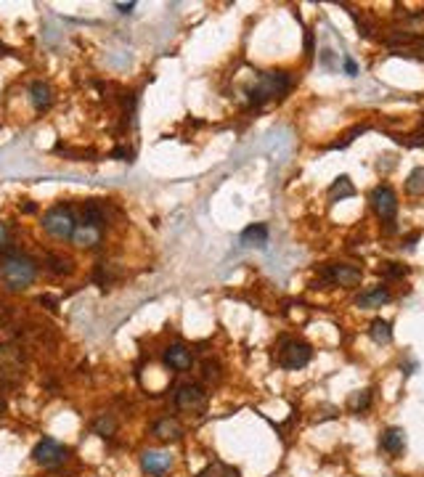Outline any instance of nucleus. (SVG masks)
Returning a JSON list of instances; mask_svg holds the SVG:
<instances>
[{"label": "nucleus", "instance_id": "25", "mask_svg": "<svg viewBox=\"0 0 424 477\" xmlns=\"http://www.w3.org/2000/svg\"><path fill=\"white\" fill-rule=\"evenodd\" d=\"M202 377L207 379V382H212V384H218L221 382V363L218 360H204L202 363Z\"/></svg>", "mask_w": 424, "mask_h": 477}, {"label": "nucleus", "instance_id": "18", "mask_svg": "<svg viewBox=\"0 0 424 477\" xmlns=\"http://www.w3.org/2000/svg\"><path fill=\"white\" fill-rule=\"evenodd\" d=\"M75 244L77 247H93V244H99V238H101V228H90V225H77L75 228Z\"/></svg>", "mask_w": 424, "mask_h": 477}, {"label": "nucleus", "instance_id": "10", "mask_svg": "<svg viewBox=\"0 0 424 477\" xmlns=\"http://www.w3.org/2000/svg\"><path fill=\"white\" fill-rule=\"evenodd\" d=\"M379 448H382L387 456L398 458L406 448V432L401 427H387L382 435H379Z\"/></svg>", "mask_w": 424, "mask_h": 477}, {"label": "nucleus", "instance_id": "24", "mask_svg": "<svg viewBox=\"0 0 424 477\" xmlns=\"http://www.w3.org/2000/svg\"><path fill=\"white\" fill-rule=\"evenodd\" d=\"M369 406H371V390H361V393H356V395L350 398V408L356 414H364Z\"/></svg>", "mask_w": 424, "mask_h": 477}, {"label": "nucleus", "instance_id": "12", "mask_svg": "<svg viewBox=\"0 0 424 477\" xmlns=\"http://www.w3.org/2000/svg\"><path fill=\"white\" fill-rule=\"evenodd\" d=\"M390 299H392L390 289H387V286H377V289H369V292H364V295H358V297H356V305L364 308V310H374V308L387 305Z\"/></svg>", "mask_w": 424, "mask_h": 477}, {"label": "nucleus", "instance_id": "11", "mask_svg": "<svg viewBox=\"0 0 424 477\" xmlns=\"http://www.w3.org/2000/svg\"><path fill=\"white\" fill-rule=\"evenodd\" d=\"M164 363H167L173 371H188L191 363H194V356H191V350H188L186 345L175 342V345H170V347L164 350Z\"/></svg>", "mask_w": 424, "mask_h": 477}, {"label": "nucleus", "instance_id": "28", "mask_svg": "<svg viewBox=\"0 0 424 477\" xmlns=\"http://www.w3.org/2000/svg\"><path fill=\"white\" fill-rule=\"evenodd\" d=\"M136 8V3H117V11H122V14H130Z\"/></svg>", "mask_w": 424, "mask_h": 477}, {"label": "nucleus", "instance_id": "17", "mask_svg": "<svg viewBox=\"0 0 424 477\" xmlns=\"http://www.w3.org/2000/svg\"><path fill=\"white\" fill-rule=\"evenodd\" d=\"M369 334H371V339H374L377 345H390V342H392V326H390V321H384V318H374L371 326H369Z\"/></svg>", "mask_w": 424, "mask_h": 477}, {"label": "nucleus", "instance_id": "13", "mask_svg": "<svg viewBox=\"0 0 424 477\" xmlns=\"http://www.w3.org/2000/svg\"><path fill=\"white\" fill-rule=\"evenodd\" d=\"M29 101H32V106H35L38 112L48 109L51 101H53V90H51V85L42 82V80H35V82L29 85Z\"/></svg>", "mask_w": 424, "mask_h": 477}, {"label": "nucleus", "instance_id": "1", "mask_svg": "<svg viewBox=\"0 0 424 477\" xmlns=\"http://www.w3.org/2000/svg\"><path fill=\"white\" fill-rule=\"evenodd\" d=\"M38 278V262L19 252H8L0 260V281L5 284V289L21 292L27 289L32 281Z\"/></svg>", "mask_w": 424, "mask_h": 477}, {"label": "nucleus", "instance_id": "30", "mask_svg": "<svg viewBox=\"0 0 424 477\" xmlns=\"http://www.w3.org/2000/svg\"><path fill=\"white\" fill-rule=\"evenodd\" d=\"M422 143H424V133H416L414 140H408V146H422Z\"/></svg>", "mask_w": 424, "mask_h": 477}, {"label": "nucleus", "instance_id": "23", "mask_svg": "<svg viewBox=\"0 0 424 477\" xmlns=\"http://www.w3.org/2000/svg\"><path fill=\"white\" fill-rule=\"evenodd\" d=\"M114 430H117V421H114L112 414H103V417H99L96 421H93V432H96V435L112 437L114 435Z\"/></svg>", "mask_w": 424, "mask_h": 477}, {"label": "nucleus", "instance_id": "4", "mask_svg": "<svg viewBox=\"0 0 424 477\" xmlns=\"http://www.w3.org/2000/svg\"><path fill=\"white\" fill-rule=\"evenodd\" d=\"M310 358H313V347L303 339H284L282 347H279V363L286 371L303 369L310 363Z\"/></svg>", "mask_w": 424, "mask_h": 477}, {"label": "nucleus", "instance_id": "22", "mask_svg": "<svg viewBox=\"0 0 424 477\" xmlns=\"http://www.w3.org/2000/svg\"><path fill=\"white\" fill-rule=\"evenodd\" d=\"M199 477H239V469H234L223 461H212V464L204 467V472Z\"/></svg>", "mask_w": 424, "mask_h": 477}, {"label": "nucleus", "instance_id": "21", "mask_svg": "<svg viewBox=\"0 0 424 477\" xmlns=\"http://www.w3.org/2000/svg\"><path fill=\"white\" fill-rule=\"evenodd\" d=\"M406 191H408L411 197H424V167L411 170V175L406 180Z\"/></svg>", "mask_w": 424, "mask_h": 477}, {"label": "nucleus", "instance_id": "32", "mask_svg": "<svg viewBox=\"0 0 424 477\" xmlns=\"http://www.w3.org/2000/svg\"><path fill=\"white\" fill-rule=\"evenodd\" d=\"M5 255H8V249H5V247H3V244H0V260L5 258Z\"/></svg>", "mask_w": 424, "mask_h": 477}, {"label": "nucleus", "instance_id": "29", "mask_svg": "<svg viewBox=\"0 0 424 477\" xmlns=\"http://www.w3.org/2000/svg\"><path fill=\"white\" fill-rule=\"evenodd\" d=\"M345 72H347V75H356V72H358L356 64H353V59H345Z\"/></svg>", "mask_w": 424, "mask_h": 477}, {"label": "nucleus", "instance_id": "19", "mask_svg": "<svg viewBox=\"0 0 424 477\" xmlns=\"http://www.w3.org/2000/svg\"><path fill=\"white\" fill-rule=\"evenodd\" d=\"M45 265H48V271L51 273H56V276H69L72 271H75V265H72V260L64 258V255H45Z\"/></svg>", "mask_w": 424, "mask_h": 477}, {"label": "nucleus", "instance_id": "3", "mask_svg": "<svg viewBox=\"0 0 424 477\" xmlns=\"http://www.w3.org/2000/svg\"><path fill=\"white\" fill-rule=\"evenodd\" d=\"M42 228L56 238H72L75 236V228H77V220H75V212L69 207H53L42 215Z\"/></svg>", "mask_w": 424, "mask_h": 477}, {"label": "nucleus", "instance_id": "15", "mask_svg": "<svg viewBox=\"0 0 424 477\" xmlns=\"http://www.w3.org/2000/svg\"><path fill=\"white\" fill-rule=\"evenodd\" d=\"M242 244L244 247H265L268 244V225L263 223H255L249 228L242 231Z\"/></svg>", "mask_w": 424, "mask_h": 477}, {"label": "nucleus", "instance_id": "7", "mask_svg": "<svg viewBox=\"0 0 424 477\" xmlns=\"http://www.w3.org/2000/svg\"><path fill=\"white\" fill-rule=\"evenodd\" d=\"M175 406H178L181 411H191V414L204 411V406H207V393H204V387L202 384H197V382L181 384L178 393H175Z\"/></svg>", "mask_w": 424, "mask_h": 477}, {"label": "nucleus", "instance_id": "33", "mask_svg": "<svg viewBox=\"0 0 424 477\" xmlns=\"http://www.w3.org/2000/svg\"><path fill=\"white\" fill-rule=\"evenodd\" d=\"M3 411H5V403H3V398H0V414H3Z\"/></svg>", "mask_w": 424, "mask_h": 477}, {"label": "nucleus", "instance_id": "20", "mask_svg": "<svg viewBox=\"0 0 424 477\" xmlns=\"http://www.w3.org/2000/svg\"><path fill=\"white\" fill-rule=\"evenodd\" d=\"M353 194H356V188H353V183H350L347 175L337 178L334 183H332V188H329V199H332V201H337V199H347V197H353Z\"/></svg>", "mask_w": 424, "mask_h": 477}, {"label": "nucleus", "instance_id": "8", "mask_svg": "<svg viewBox=\"0 0 424 477\" xmlns=\"http://www.w3.org/2000/svg\"><path fill=\"white\" fill-rule=\"evenodd\" d=\"M361 278H364V273H361L358 268L345 265V262L329 265V268L323 271V281H329V284H334V286H347V289H350V286H358Z\"/></svg>", "mask_w": 424, "mask_h": 477}, {"label": "nucleus", "instance_id": "5", "mask_svg": "<svg viewBox=\"0 0 424 477\" xmlns=\"http://www.w3.org/2000/svg\"><path fill=\"white\" fill-rule=\"evenodd\" d=\"M66 458H69V448L61 445L59 440H53V437H42L40 443L32 448V461L45 467V469H56Z\"/></svg>", "mask_w": 424, "mask_h": 477}, {"label": "nucleus", "instance_id": "26", "mask_svg": "<svg viewBox=\"0 0 424 477\" xmlns=\"http://www.w3.org/2000/svg\"><path fill=\"white\" fill-rule=\"evenodd\" d=\"M382 273H384V276L401 278V276H406V273H408V268H406V265H398V262H384Z\"/></svg>", "mask_w": 424, "mask_h": 477}, {"label": "nucleus", "instance_id": "14", "mask_svg": "<svg viewBox=\"0 0 424 477\" xmlns=\"http://www.w3.org/2000/svg\"><path fill=\"white\" fill-rule=\"evenodd\" d=\"M151 432L160 437V440H178V437L183 435V427H181V421H178V419L164 417V419H160L154 427H151Z\"/></svg>", "mask_w": 424, "mask_h": 477}, {"label": "nucleus", "instance_id": "16", "mask_svg": "<svg viewBox=\"0 0 424 477\" xmlns=\"http://www.w3.org/2000/svg\"><path fill=\"white\" fill-rule=\"evenodd\" d=\"M106 215H103V207L99 201H85L82 204V225H90V228H101Z\"/></svg>", "mask_w": 424, "mask_h": 477}, {"label": "nucleus", "instance_id": "9", "mask_svg": "<svg viewBox=\"0 0 424 477\" xmlns=\"http://www.w3.org/2000/svg\"><path fill=\"white\" fill-rule=\"evenodd\" d=\"M141 469L151 477H162L173 469V456L167 451H143Z\"/></svg>", "mask_w": 424, "mask_h": 477}, {"label": "nucleus", "instance_id": "6", "mask_svg": "<svg viewBox=\"0 0 424 477\" xmlns=\"http://www.w3.org/2000/svg\"><path fill=\"white\" fill-rule=\"evenodd\" d=\"M369 199H371V207H374L377 218L387 223V231H395V225H392L395 215H398V197H395V191L384 183V186H377Z\"/></svg>", "mask_w": 424, "mask_h": 477}, {"label": "nucleus", "instance_id": "35", "mask_svg": "<svg viewBox=\"0 0 424 477\" xmlns=\"http://www.w3.org/2000/svg\"><path fill=\"white\" fill-rule=\"evenodd\" d=\"M419 51H422V56H424V40H422V45H419Z\"/></svg>", "mask_w": 424, "mask_h": 477}, {"label": "nucleus", "instance_id": "34", "mask_svg": "<svg viewBox=\"0 0 424 477\" xmlns=\"http://www.w3.org/2000/svg\"><path fill=\"white\" fill-rule=\"evenodd\" d=\"M3 53H5V45H3V42H0V56H3Z\"/></svg>", "mask_w": 424, "mask_h": 477}, {"label": "nucleus", "instance_id": "27", "mask_svg": "<svg viewBox=\"0 0 424 477\" xmlns=\"http://www.w3.org/2000/svg\"><path fill=\"white\" fill-rule=\"evenodd\" d=\"M38 302H40V305H48V310H59V299L51 297V295H42Z\"/></svg>", "mask_w": 424, "mask_h": 477}, {"label": "nucleus", "instance_id": "31", "mask_svg": "<svg viewBox=\"0 0 424 477\" xmlns=\"http://www.w3.org/2000/svg\"><path fill=\"white\" fill-rule=\"evenodd\" d=\"M112 157H127V159H130V151L120 146V149H114V151H112Z\"/></svg>", "mask_w": 424, "mask_h": 477}, {"label": "nucleus", "instance_id": "2", "mask_svg": "<svg viewBox=\"0 0 424 477\" xmlns=\"http://www.w3.org/2000/svg\"><path fill=\"white\" fill-rule=\"evenodd\" d=\"M289 77L284 75V72H265L260 75L258 80V85L249 90V99L255 101V103H263L268 99H282L284 93L289 90Z\"/></svg>", "mask_w": 424, "mask_h": 477}]
</instances>
